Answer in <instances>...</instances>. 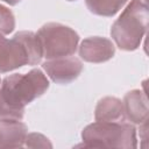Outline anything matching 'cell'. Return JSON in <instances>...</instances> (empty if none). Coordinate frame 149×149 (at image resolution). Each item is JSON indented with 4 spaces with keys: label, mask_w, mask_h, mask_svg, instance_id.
<instances>
[{
    "label": "cell",
    "mask_w": 149,
    "mask_h": 149,
    "mask_svg": "<svg viewBox=\"0 0 149 149\" xmlns=\"http://www.w3.org/2000/svg\"><path fill=\"white\" fill-rule=\"evenodd\" d=\"M49 85L47 76L40 69L5 77L0 84V119L22 120L26 106L43 95Z\"/></svg>",
    "instance_id": "1"
},
{
    "label": "cell",
    "mask_w": 149,
    "mask_h": 149,
    "mask_svg": "<svg viewBox=\"0 0 149 149\" xmlns=\"http://www.w3.org/2000/svg\"><path fill=\"white\" fill-rule=\"evenodd\" d=\"M43 58V50L36 33L22 30L10 40L0 34V73H6L23 65H37Z\"/></svg>",
    "instance_id": "2"
},
{
    "label": "cell",
    "mask_w": 149,
    "mask_h": 149,
    "mask_svg": "<svg viewBox=\"0 0 149 149\" xmlns=\"http://www.w3.org/2000/svg\"><path fill=\"white\" fill-rule=\"evenodd\" d=\"M149 10L144 0H132L111 28L114 43L125 51L136 50L147 33Z\"/></svg>",
    "instance_id": "3"
},
{
    "label": "cell",
    "mask_w": 149,
    "mask_h": 149,
    "mask_svg": "<svg viewBox=\"0 0 149 149\" xmlns=\"http://www.w3.org/2000/svg\"><path fill=\"white\" fill-rule=\"evenodd\" d=\"M81 140L84 146L90 148L135 149L137 147L136 128L128 121H95L83 129Z\"/></svg>",
    "instance_id": "4"
},
{
    "label": "cell",
    "mask_w": 149,
    "mask_h": 149,
    "mask_svg": "<svg viewBox=\"0 0 149 149\" xmlns=\"http://www.w3.org/2000/svg\"><path fill=\"white\" fill-rule=\"evenodd\" d=\"M45 59L72 56L78 48L79 35L69 26L58 22H48L36 33Z\"/></svg>",
    "instance_id": "5"
},
{
    "label": "cell",
    "mask_w": 149,
    "mask_h": 149,
    "mask_svg": "<svg viewBox=\"0 0 149 149\" xmlns=\"http://www.w3.org/2000/svg\"><path fill=\"white\" fill-rule=\"evenodd\" d=\"M43 70L48 77L56 84L66 85L79 77L84 66L76 57H61L55 59H47L42 64Z\"/></svg>",
    "instance_id": "6"
},
{
    "label": "cell",
    "mask_w": 149,
    "mask_h": 149,
    "mask_svg": "<svg viewBox=\"0 0 149 149\" xmlns=\"http://www.w3.org/2000/svg\"><path fill=\"white\" fill-rule=\"evenodd\" d=\"M115 55L114 43L100 36H91L81 41L79 45V56L88 63H104L112 59Z\"/></svg>",
    "instance_id": "7"
},
{
    "label": "cell",
    "mask_w": 149,
    "mask_h": 149,
    "mask_svg": "<svg viewBox=\"0 0 149 149\" xmlns=\"http://www.w3.org/2000/svg\"><path fill=\"white\" fill-rule=\"evenodd\" d=\"M126 118L135 125H141L148 121L149 107L147 94L141 90H132L127 92L122 100Z\"/></svg>",
    "instance_id": "8"
},
{
    "label": "cell",
    "mask_w": 149,
    "mask_h": 149,
    "mask_svg": "<svg viewBox=\"0 0 149 149\" xmlns=\"http://www.w3.org/2000/svg\"><path fill=\"white\" fill-rule=\"evenodd\" d=\"M28 127L21 120L0 119V149L24 147Z\"/></svg>",
    "instance_id": "9"
},
{
    "label": "cell",
    "mask_w": 149,
    "mask_h": 149,
    "mask_svg": "<svg viewBox=\"0 0 149 149\" xmlns=\"http://www.w3.org/2000/svg\"><path fill=\"white\" fill-rule=\"evenodd\" d=\"M94 119L95 121H128L122 100L116 97H104L100 99L94 109Z\"/></svg>",
    "instance_id": "10"
},
{
    "label": "cell",
    "mask_w": 149,
    "mask_h": 149,
    "mask_svg": "<svg viewBox=\"0 0 149 149\" xmlns=\"http://www.w3.org/2000/svg\"><path fill=\"white\" fill-rule=\"evenodd\" d=\"M128 0H85L87 9L98 16H114Z\"/></svg>",
    "instance_id": "11"
},
{
    "label": "cell",
    "mask_w": 149,
    "mask_h": 149,
    "mask_svg": "<svg viewBox=\"0 0 149 149\" xmlns=\"http://www.w3.org/2000/svg\"><path fill=\"white\" fill-rule=\"evenodd\" d=\"M15 28V17L10 9L0 3V34L8 35Z\"/></svg>",
    "instance_id": "12"
},
{
    "label": "cell",
    "mask_w": 149,
    "mask_h": 149,
    "mask_svg": "<svg viewBox=\"0 0 149 149\" xmlns=\"http://www.w3.org/2000/svg\"><path fill=\"white\" fill-rule=\"evenodd\" d=\"M24 147H28V148H52V143L43 134L28 133L26 136Z\"/></svg>",
    "instance_id": "13"
},
{
    "label": "cell",
    "mask_w": 149,
    "mask_h": 149,
    "mask_svg": "<svg viewBox=\"0 0 149 149\" xmlns=\"http://www.w3.org/2000/svg\"><path fill=\"white\" fill-rule=\"evenodd\" d=\"M2 1H5V2L8 3L9 6H15V5H17L21 0H2Z\"/></svg>",
    "instance_id": "14"
},
{
    "label": "cell",
    "mask_w": 149,
    "mask_h": 149,
    "mask_svg": "<svg viewBox=\"0 0 149 149\" xmlns=\"http://www.w3.org/2000/svg\"><path fill=\"white\" fill-rule=\"evenodd\" d=\"M68 1H77V0H68Z\"/></svg>",
    "instance_id": "15"
},
{
    "label": "cell",
    "mask_w": 149,
    "mask_h": 149,
    "mask_svg": "<svg viewBox=\"0 0 149 149\" xmlns=\"http://www.w3.org/2000/svg\"><path fill=\"white\" fill-rule=\"evenodd\" d=\"M0 84H1V79H0Z\"/></svg>",
    "instance_id": "16"
}]
</instances>
